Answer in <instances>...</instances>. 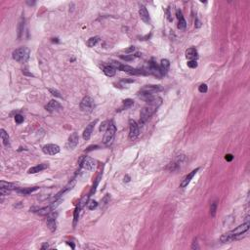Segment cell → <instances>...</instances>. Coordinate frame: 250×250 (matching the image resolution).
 <instances>
[{"label": "cell", "instance_id": "44", "mask_svg": "<svg viewBox=\"0 0 250 250\" xmlns=\"http://www.w3.org/2000/svg\"><path fill=\"white\" fill-rule=\"evenodd\" d=\"M129 181V177L128 176H126V182H128Z\"/></svg>", "mask_w": 250, "mask_h": 250}, {"label": "cell", "instance_id": "32", "mask_svg": "<svg viewBox=\"0 0 250 250\" xmlns=\"http://www.w3.org/2000/svg\"><path fill=\"white\" fill-rule=\"evenodd\" d=\"M87 206H88V208L90 210H93V209H95V208L98 206V202L96 200H90L87 203Z\"/></svg>", "mask_w": 250, "mask_h": 250}, {"label": "cell", "instance_id": "12", "mask_svg": "<svg viewBox=\"0 0 250 250\" xmlns=\"http://www.w3.org/2000/svg\"><path fill=\"white\" fill-rule=\"evenodd\" d=\"M45 108H46V111L50 112H58L60 109H62V106L59 102L55 101V100H51V101L45 106Z\"/></svg>", "mask_w": 250, "mask_h": 250}, {"label": "cell", "instance_id": "6", "mask_svg": "<svg viewBox=\"0 0 250 250\" xmlns=\"http://www.w3.org/2000/svg\"><path fill=\"white\" fill-rule=\"evenodd\" d=\"M79 164H80V167H82L83 169L87 170V171H91L96 166V160H94L93 158L89 156H83L79 161Z\"/></svg>", "mask_w": 250, "mask_h": 250}, {"label": "cell", "instance_id": "9", "mask_svg": "<svg viewBox=\"0 0 250 250\" xmlns=\"http://www.w3.org/2000/svg\"><path fill=\"white\" fill-rule=\"evenodd\" d=\"M42 151L45 154H49V156H55L60 153V147L58 145L55 144H48L45 145L42 148Z\"/></svg>", "mask_w": 250, "mask_h": 250}, {"label": "cell", "instance_id": "27", "mask_svg": "<svg viewBox=\"0 0 250 250\" xmlns=\"http://www.w3.org/2000/svg\"><path fill=\"white\" fill-rule=\"evenodd\" d=\"M0 188L2 189H7L9 191H11V189H17V186L13 183H8V182H4V181H1L0 182Z\"/></svg>", "mask_w": 250, "mask_h": 250}, {"label": "cell", "instance_id": "8", "mask_svg": "<svg viewBox=\"0 0 250 250\" xmlns=\"http://www.w3.org/2000/svg\"><path fill=\"white\" fill-rule=\"evenodd\" d=\"M129 125H130V132H129V139L131 140V141H134V140H136L139 136L140 134V128H139V125L138 123L135 121V120H130L129 121Z\"/></svg>", "mask_w": 250, "mask_h": 250}, {"label": "cell", "instance_id": "37", "mask_svg": "<svg viewBox=\"0 0 250 250\" xmlns=\"http://www.w3.org/2000/svg\"><path fill=\"white\" fill-rule=\"evenodd\" d=\"M188 67L191 68H197V61H189L188 62Z\"/></svg>", "mask_w": 250, "mask_h": 250}, {"label": "cell", "instance_id": "34", "mask_svg": "<svg viewBox=\"0 0 250 250\" xmlns=\"http://www.w3.org/2000/svg\"><path fill=\"white\" fill-rule=\"evenodd\" d=\"M108 125H109V121H104L102 124H101V126H100V131H106V130L108 129Z\"/></svg>", "mask_w": 250, "mask_h": 250}, {"label": "cell", "instance_id": "42", "mask_svg": "<svg viewBox=\"0 0 250 250\" xmlns=\"http://www.w3.org/2000/svg\"><path fill=\"white\" fill-rule=\"evenodd\" d=\"M233 158V157L232 154H227V156H226V160H228V161H231Z\"/></svg>", "mask_w": 250, "mask_h": 250}, {"label": "cell", "instance_id": "33", "mask_svg": "<svg viewBox=\"0 0 250 250\" xmlns=\"http://www.w3.org/2000/svg\"><path fill=\"white\" fill-rule=\"evenodd\" d=\"M49 92L51 93L53 96H55V97H57V98H62V95H61V93H60L58 90H56V89H53V88H49Z\"/></svg>", "mask_w": 250, "mask_h": 250}, {"label": "cell", "instance_id": "15", "mask_svg": "<svg viewBox=\"0 0 250 250\" xmlns=\"http://www.w3.org/2000/svg\"><path fill=\"white\" fill-rule=\"evenodd\" d=\"M199 170V168H197V169H194V170H193V171L189 173V174H188L186 177L184 178V180L182 181V183H181V185H180V187L181 188H186V187H188V185L191 183V181H192V179L196 176V174L197 173V171Z\"/></svg>", "mask_w": 250, "mask_h": 250}, {"label": "cell", "instance_id": "16", "mask_svg": "<svg viewBox=\"0 0 250 250\" xmlns=\"http://www.w3.org/2000/svg\"><path fill=\"white\" fill-rule=\"evenodd\" d=\"M161 90L162 88L159 86V85H147V86H145L144 88L141 89V91L153 95L154 93H157L159 91H161Z\"/></svg>", "mask_w": 250, "mask_h": 250}, {"label": "cell", "instance_id": "11", "mask_svg": "<svg viewBox=\"0 0 250 250\" xmlns=\"http://www.w3.org/2000/svg\"><path fill=\"white\" fill-rule=\"evenodd\" d=\"M78 142H79V137H78V134L76 132H73L71 136L68 138V148L69 149H75L76 146L78 145Z\"/></svg>", "mask_w": 250, "mask_h": 250}, {"label": "cell", "instance_id": "39", "mask_svg": "<svg viewBox=\"0 0 250 250\" xmlns=\"http://www.w3.org/2000/svg\"><path fill=\"white\" fill-rule=\"evenodd\" d=\"M135 57L133 55H127V56H121V59L125 60V61H132Z\"/></svg>", "mask_w": 250, "mask_h": 250}, {"label": "cell", "instance_id": "28", "mask_svg": "<svg viewBox=\"0 0 250 250\" xmlns=\"http://www.w3.org/2000/svg\"><path fill=\"white\" fill-rule=\"evenodd\" d=\"M100 41V37L99 36H94V37H91V38H89L88 39V41H87V46L90 47V48H92L94 46H96L97 43Z\"/></svg>", "mask_w": 250, "mask_h": 250}, {"label": "cell", "instance_id": "40", "mask_svg": "<svg viewBox=\"0 0 250 250\" xmlns=\"http://www.w3.org/2000/svg\"><path fill=\"white\" fill-rule=\"evenodd\" d=\"M99 149V146H90L86 149V152H91V151H93V149Z\"/></svg>", "mask_w": 250, "mask_h": 250}, {"label": "cell", "instance_id": "4", "mask_svg": "<svg viewBox=\"0 0 250 250\" xmlns=\"http://www.w3.org/2000/svg\"><path fill=\"white\" fill-rule=\"evenodd\" d=\"M116 133V125H114V123L112 121H111L109 122L108 129L106 130V134H105L104 139H103L104 145H106V146H111L114 140Z\"/></svg>", "mask_w": 250, "mask_h": 250}, {"label": "cell", "instance_id": "1", "mask_svg": "<svg viewBox=\"0 0 250 250\" xmlns=\"http://www.w3.org/2000/svg\"><path fill=\"white\" fill-rule=\"evenodd\" d=\"M249 226H250L249 222H246V223L241 225V226L237 227L234 230H233V231L223 234V236L221 237V241L223 243H228V242H231L233 241H236V239L241 237L242 234L245 233L249 230Z\"/></svg>", "mask_w": 250, "mask_h": 250}, {"label": "cell", "instance_id": "36", "mask_svg": "<svg viewBox=\"0 0 250 250\" xmlns=\"http://www.w3.org/2000/svg\"><path fill=\"white\" fill-rule=\"evenodd\" d=\"M15 121H16V123L18 124H21L24 122V116H21V114H17L16 116H15Z\"/></svg>", "mask_w": 250, "mask_h": 250}, {"label": "cell", "instance_id": "25", "mask_svg": "<svg viewBox=\"0 0 250 250\" xmlns=\"http://www.w3.org/2000/svg\"><path fill=\"white\" fill-rule=\"evenodd\" d=\"M52 206H48V207H43V208H36V213L39 215H42V216H45V215H48L52 212Z\"/></svg>", "mask_w": 250, "mask_h": 250}, {"label": "cell", "instance_id": "24", "mask_svg": "<svg viewBox=\"0 0 250 250\" xmlns=\"http://www.w3.org/2000/svg\"><path fill=\"white\" fill-rule=\"evenodd\" d=\"M0 136H1V140H2V142L4 144V146L9 147V135L4 129L0 130Z\"/></svg>", "mask_w": 250, "mask_h": 250}, {"label": "cell", "instance_id": "38", "mask_svg": "<svg viewBox=\"0 0 250 250\" xmlns=\"http://www.w3.org/2000/svg\"><path fill=\"white\" fill-rule=\"evenodd\" d=\"M123 51L126 53V54H133V52L135 51V47L134 46H130L126 49H124Z\"/></svg>", "mask_w": 250, "mask_h": 250}, {"label": "cell", "instance_id": "43", "mask_svg": "<svg viewBox=\"0 0 250 250\" xmlns=\"http://www.w3.org/2000/svg\"><path fill=\"white\" fill-rule=\"evenodd\" d=\"M48 247H49V245H48V244H47V243H45L44 245H43V246L41 247V249H46V248H48Z\"/></svg>", "mask_w": 250, "mask_h": 250}, {"label": "cell", "instance_id": "5", "mask_svg": "<svg viewBox=\"0 0 250 250\" xmlns=\"http://www.w3.org/2000/svg\"><path fill=\"white\" fill-rule=\"evenodd\" d=\"M79 107H80V109L83 112H91L95 108L94 100L90 96H85L81 100Z\"/></svg>", "mask_w": 250, "mask_h": 250}, {"label": "cell", "instance_id": "22", "mask_svg": "<svg viewBox=\"0 0 250 250\" xmlns=\"http://www.w3.org/2000/svg\"><path fill=\"white\" fill-rule=\"evenodd\" d=\"M75 183H76V181L75 180H72V183H68V185H67L66 187H64V189H62L61 192H60L58 194H57V197H56V198H59L60 197H62L63 194H64L66 193L67 192H68V191H71V189L74 187V185H75Z\"/></svg>", "mask_w": 250, "mask_h": 250}, {"label": "cell", "instance_id": "19", "mask_svg": "<svg viewBox=\"0 0 250 250\" xmlns=\"http://www.w3.org/2000/svg\"><path fill=\"white\" fill-rule=\"evenodd\" d=\"M46 168H48V164H46V163H42V164H39V165H36V166H34V167H31V169H28V174L38 173V172L43 171V170H45Z\"/></svg>", "mask_w": 250, "mask_h": 250}, {"label": "cell", "instance_id": "2", "mask_svg": "<svg viewBox=\"0 0 250 250\" xmlns=\"http://www.w3.org/2000/svg\"><path fill=\"white\" fill-rule=\"evenodd\" d=\"M13 59L15 61H17L18 63H27L29 59V56H31V50H29L28 47H21L16 49L12 54Z\"/></svg>", "mask_w": 250, "mask_h": 250}, {"label": "cell", "instance_id": "41", "mask_svg": "<svg viewBox=\"0 0 250 250\" xmlns=\"http://www.w3.org/2000/svg\"><path fill=\"white\" fill-rule=\"evenodd\" d=\"M198 245H197V241H193V245H192V249H198Z\"/></svg>", "mask_w": 250, "mask_h": 250}, {"label": "cell", "instance_id": "17", "mask_svg": "<svg viewBox=\"0 0 250 250\" xmlns=\"http://www.w3.org/2000/svg\"><path fill=\"white\" fill-rule=\"evenodd\" d=\"M177 18L179 20L178 28L181 29V31H185V28H186V27H187V22H186V20L184 19L183 14H182L181 11H180V10H177Z\"/></svg>", "mask_w": 250, "mask_h": 250}, {"label": "cell", "instance_id": "3", "mask_svg": "<svg viewBox=\"0 0 250 250\" xmlns=\"http://www.w3.org/2000/svg\"><path fill=\"white\" fill-rule=\"evenodd\" d=\"M157 108L158 107L154 106V105H149V106L143 108L141 112H140V122H141V124L146 123L153 116V114L157 111Z\"/></svg>", "mask_w": 250, "mask_h": 250}, {"label": "cell", "instance_id": "18", "mask_svg": "<svg viewBox=\"0 0 250 250\" xmlns=\"http://www.w3.org/2000/svg\"><path fill=\"white\" fill-rule=\"evenodd\" d=\"M198 57V54L196 48H189L186 51V58L189 61H196Z\"/></svg>", "mask_w": 250, "mask_h": 250}, {"label": "cell", "instance_id": "7", "mask_svg": "<svg viewBox=\"0 0 250 250\" xmlns=\"http://www.w3.org/2000/svg\"><path fill=\"white\" fill-rule=\"evenodd\" d=\"M118 69L121 72H124L126 73H129V74H132V75H140V74H146L144 69H137V68H134L130 66H127V64H119L118 67Z\"/></svg>", "mask_w": 250, "mask_h": 250}, {"label": "cell", "instance_id": "23", "mask_svg": "<svg viewBox=\"0 0 250 250\" xmlns=\"http://www.w3.org/2000/svg\"><path fill=\"white\" fill-rule=\"evenodd\" d=\"M38 189H39L38 187H33V188H28V189H17L16 191L19 193L24 194V196H27V194H29V193H31L33 192L37 191Z\"/></svg>", "mask_w": 250, "mask_h": 250}, {"label": "cell", "instance_id": "20", "mask_svg": "<svg viewBox=\"0 0 250 250\" xmlns=\"http://www.w3.org/2000/svg\"><path fill=\"white\" fill-rule=\"evenodd\" d=\"M169 67H170V63L168 60L164 59V60H161V63H160V66H159V68H160V72L162 73V75H165L167 73L168 69H169Z\"/></svg>", "mask_w": 250, "mask_h": 250}, {"label": "cell", "instance_id": "10", "mask_svg": "<svg viewBox=\"0 0 250 250\" xmlns=\"http://www.w3.org/2000/svg\"><path fill=\"white\" fill-rule=\"evenodd\" d=\"M56 216L57 214H55L54 212H51L50 214H48V217H47V227L50 229V231L51 232H55L57 229V224H56Z\"/></svg>", "mask_w": 250, "mask_h": 250}, {"label": "cell", "instance_id": "13", "mask_svg": "<svg viewBox=\"0 0 250 250\" xmlns=\"http://www.w3.org/2000/svg\"><path fill=\"white\" fill-rule=\"evenodd\" d=\"M98 120H95L91 123H89L86 128L84 129V131H83V139L85 140V141H88V140L90 139V137H91V135H92V132H93V130H94V127H95V125H96Z\"/></svg>", "mask_w": 250, "mask_h": 250}, {"label": "cell", "instance_id": "29", "mask_svg": "<svg viewBox=\"0 0 250 250\" xmlns=\"http://www.w3.org/2000/svg\"><path fill=\"white\" fill-rule=\"evenodd\" d=\"M80 209H81V205L79 204V205L75 208V210H74V213H73V227H75L76 226V223L78 222L79 212H80Z\"/></svg>", "mask_w": 250, "mask_h": 250}, {"label": "cell", "instance_id": "31", "mask_svg": "<svg viewBox=\"0 0 250 250\" xmlns=\"http://www.w3.org/2000/svg\"><path fill=\"white\" fill-rule=\"evenodd\" d=\"M216 210H217V202L214 201L211 203V206H210V214H211L212 217H214L215 214H216Z\"/></svg>", "mask_w": 250, "mask_h": 250}, {"label": "cell", "instance_id": "35", "mask_svg": "<svg viewBox=\"0 0 250 250\" xmlns=\"http://www.w3.org/2000/svg\"><path fill=\"white\" fill-rule=\"evenodd\" d=\"M198 91L200 93H206L207 92V85L206 84H200L198 87Z\"/></svg>", "mask_w": 250, "mask_h": 250}, {"label": "cell", "instance_id": "21", "mask_svg": "<svg viewBox=\"0 0 250 250\" xmlns=\"http://www.w3.org/2000/svg\"><path fill=\"white\" fill-rule=\"evenodd\" d=\"M116 68H113L112 66H111V64L104 67V73L108 77L114 76V75H116Z\"/></svg>", "mask_w": 250, "mask_h": 250}, {"label": "cell", "instance_id": "14", "mask_svg": "<svg viewBox=\"0 0 250 250\" xmlns=\"http://www.w3.org/2000/svg\"><path fill=\"white\" fill-rule=\"evenodd\" d=\"M139 15H140V18L141 20L146 24H149L151 23V18H149V14L148 12L147 8L145 6H141L140 7V10H139Z\"/></svg>", "mask_w": 250, "mask_h": 250}, {"label": "cell", "instance_id": "30", "mask_svg": "<svg viewBox=\"0 0 250 250\" xmlns=\"http://www.w3.org/2000/svg\"><path fill=\"white\" fill-rule=\"evenodd\" d=\"M24 18L21 19V21L19 23V27H18V37L21 38L22 36V33L24 31Z\"/></svg>", "mask_w": 250, "mask_h": 250}, {"label": "cell", "instance_id": "26", "mask_svg": "<svg viewBox=\"0 0 250 250\" xmlns=\"http://www.w3.org/2000/svg\"><path fill=\"white\" fill-rule=\"evenodd\" d=\"M134 105V101L132 99H126V100H124L123 103H122V106L121 108H119V111H124V109H128L130 108L132 106Z\"/></svg>", "mask_w": 250, "mask_h": 250}]
</instances>
